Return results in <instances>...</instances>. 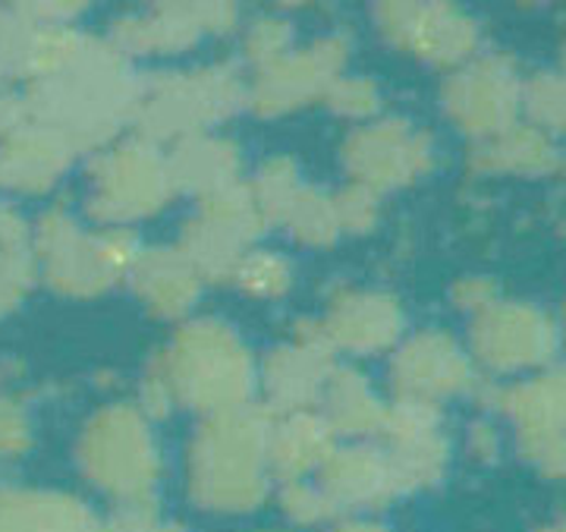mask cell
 Masks as SVG:
<instances>
[{
    "label": "cell",
    "mask_w": 566,
    "mask_h": 532,
    "mask_svg": "<svg viewBox=\"0 0 566 532\" xmlns=\"http://www.w3.org/2000/svg\"><path fill=\"white\" fill-rule=\"evenodd\" d=\"M126 281L142 309L161 322H186L202 300L205 281L177 246H142Z\"/></svg>",
    "instance_id": "5bb4252c"
},
{
    "label": "cell",
    "mask_w": 566,
    "mask_h": 532,
    "mask_svg": "<svg viewBox=\"0 0 566 532\" xmlns=\"http://www.w3.org/2000/svg\"><path fill=\"white\" fill-rule=\"evenodd\" d=\"M340 164L349 184L387 192L412 184L431 164V139L403 117H375L359 123L340 143Z\"/></svg>",
    "instance_id": "9c48e42d"
},
{
    "label": "cell",
    "mask_w": 566,
    "mask_h": 532,
    "mask_svg": "<svg viewBox=\"0 0 566 532\" xmlns=\"http://www.w3.org/2000/svg\"><path fill=\"white\" fill-rule=\"evenodd\" d=\"M264 230L262 211L243 180L196 205V211L182 221L177 249L202 274L205 284H221L233 281L240 262L255 249Z\"/></svg>",
    "instance_id": "8992f818"
},
{
    "label": "cell",
    "mask_w": 566,
    "mask_h": 532,
    "mask_svg": "<svg viewBox=\"0 0 566 532\" xmlns=\"http://www.w3.org/2000/svg\"><path fill=\"white\" fill-rule=\"evenodd\" d=\"M315 476H318L315 486L327 494L334 511H340V508H381L397 494L385 450L371 441L337 445Z\"/></svg>",
    "instance_id": "9a60e30c"
},
{
    "label": "cell",
    "mask_w": 566,
    "mask_h": 532,
    "mask_svg": "<svg viewBox=\"0 0 566 532\" xmlns=\"http://www.w3.org/2000/svg\"><path fill=\"white\" fill-rule=\"evenodd\" d=\"M92 189V215H98L107 227L129 230L139 221L158 218L177 196L164 145L139 133L120 136V143L111 145L95 161Z\"/></svg>",
    "instance_id": "5b68a950"
},
{
    "label": "cell",
    "mask_w": 566,
    "mask_h": 532,
    "mask_svg": "<svg viewBox=\"0 0 566 532\" xmlns=\"http://www.w3.org/2000/svg\"><path fill=\"white\" fill-rule=\"evenodd\" d=\"M337 366L334 350L324 344L318 319H303L293 325L290 341L271 347L259 359V388L262 409L271 416L318 409L322 390Z\"/></svg>",
    "instance_id": "30bf717a"
},
{
    "label": "cell",
    "mask_w": 566,
    "mask_h": 532,
    "mask_svg": "<svg viewBox=\"0 0 566 532\" xmlns=\"http://www.w3.org/2000/svg\"><path fill=\"white\" fill-rule=\"evenodd\" d=\"M268 426L271 413L255 404L199 419L186 448V482L196 504L221 513L262 504L271 489Z\"/></svg>",
    "instance_id": "7a4b0ae2"
},
{
    "label": "cell",
    "mask_w": 566,
    "mask_h": 532,
    "mask_svg": "<svg viewBox=\"0 0 566 532\" xmlns=\"http://www.w3.org/2000/svg\"><path fill=\"white\" fill-rule=\"evenodd\" d=\"M245 186H249L252 202L259 205V211H262L264 225L274 227L281 225L286 208L300 196L305 180L300 164L293 161L290 155H274V158H264L259 164V170L245 180Z\"/></svg>",
    "instance_id": "44dd1931"
},
{
    "label": "cell",
    "mask_w": 566,
    "mask_h": 532,
    "mask_svg": "<svg viewBox=\"0 0 566 532\" xmlns=\"http://www.w3.org/2000/svg\"><path fill=\"white\" fill-rule=\"evenodd\" d=\"M237 25V3H151L114 22V48L129 61L177 58L208 35H230Z\"/></svg>",
    "instance_id": "ba28073f"
},
{
    "label": "cell",
    "mask_w": 566,
    "mask_h": 532,
    "mask_svg": "<svg viewBox=\"0 0 566 532\" xmlns=\"http://www.w3.org/2000/svg\"><path fill=\"white\" fill-rule=\"evenodd\" d=\"M318 413L327 419L334 435L349 441H368L385 426L387 404L371 388V378L356 366H334L318 400Z\"/></svg>",
    "instance_id": "ac0fdd59"
},
{
    "label": "cell",
    "mask_w": 566,
    "mask_h": 532,
    "mask_svg": "<svg viewBox=\"0 0 566 532\" xmlns=\"http://www.w3.org/2000/svg\"><path fill=\"white\" fill-rule=\"evenodd\" d=\"M387 378L397 400L434 407L438 397L463 388L469 366H465L463 353L453 347L444 334L422 331L397 344L387 366Z\"/></svg>",
    "instance_id": "7c38bea8"
},
{
    "label": "cell",
    "mask_w": 566,
    "mask_h": 532,
    "mask_svg": "<svg viewBox=\"0 0 566 532\" xmlns=\"http://www.w3.org/2000/svg\"><path fill=\"white\" fill-rule=\"evenodd\" d=\"M516 85L497 63H479L447 85V111L472 133H488L513 111Z\"/></svg>",
    "instance_id": "d6986e66"
},
{
    "label": "cell",
    "mask_w": 566,
    "mask_h": 532,
    "mask_svg": "<svg viewBox=\"0 0 566 532\" xmlns=\"http://www.w3.org/2000/svg\"><path fill=\"white\" fill-rule=\"evenodd\" d=\"M240 48H243V61L252 70H262L268 63L281 61L283 54H290L296 48L293 22L283 13H262V17L245 22Z\"/></svg>",
    "instance_id": "cb8c5ba5"
},
{
    "label": "cell",
    "mask_w": 566,
    "mask_h": 532,
    "mask_svg": "<svg viewBox=\"0 0 566 532\" xmlns=\"http://www.w3.org/2000/svg\"><path fill=\"white\" fill-rule=\"evenodd\" d=\"M281 227H286L290 237L300 246H308V249H324V246L337 243L344 237L340 225H337V211H334V196L308 184L300 189V196L286 208Z\"/></svg>",
    "instance_id": "7402d4cb"
},
{
    "label": "cell",
    "mask_w": 566,
    "mask_h": 532,
    "mask_svg": "<svg viewBox=\"0 0 566 532\" xmlns=\"http://www.w3.org/2000/svg\"><path fill=\"white\" fill-rule=\"evenodd\" d=\"M475 347L494 366H523L547 347V331L532 312L501 309L479 322Z\"/></svg>",
    "instance_id": "ffe728a7"
},
{
    "label": "cell",
    "mask_w": 566,
    "mask_h": 532,
    "mask_svg": "<svg viewBox=\"0 0 566 532\" xmlns=\"http://www.w3.org/2000/svg\"><path fill=\"white\" fill-rule=\"evenodd\" d=\"M233 284L252 300H281L296 284V265L277 249L255 246L237 268Z\"/></svg>",
    "instance_id": "603a6c76"
},
{
    "label": "cell",
    "mask_w": 566,
    "mask_h": 532,
    "mask_svg": "<svg viewBox=\"0 0 566 532\" xmlns=\"http://www.w3.org/2000/svg\"><path fill=\"white\" fill-rule=\"evenodd\" d=\"M245 107V76L233 63H196L142 80L136 133L158 145L214 133Z\"/></svg>",
    "instance_id": "3957f363"
},
{
    "label": "cell",
    "mask_w": 566,
    "mask_h": 532,
    "mask_svg": "<svg viewBox=\"0 0 566 532\" xmlns=\"http://www.w3.org/2000/svg\"><path fill=\"white\" fill-rule=\"evenodd\" d=\"M111 532H174L170 526H158L155 523V513L148 508H126L120 513V523Z\"/></svg>",
    "instance_id": "83f0119b"
},
{
    "label": "cell",
    "mask_w": 566,
    "mask_h": 532,
    "mask_svg": "<svg viewBox=\"0 0 566 532\" xmlns=\"http://www.w3.org/2000/svg\"><path fill=\"white\" fill-rule=\"evenodd\" d=\"M281 508L296 523H324L334 513V504L327 501V494L318 486L305 482V479H300V482H283Z\"/></svg>",
    "instance_id": "4316f807"
},
{
    "label": "cell",
    "mask_w": 566,
    "mask_h": 532,
    "mask_svg": "<svg viewBox=\"0 0 566 532\" xmlns=\"http://www.w3.org/2000/svg\"><path fill=\"white\" fill-rule=\"evenodd\" d=\"M403 306L397 296L371 286H340L318 315L324 344L349 356H375L403 341Z\"/></svg>",
    "instance_id": "8fae6325"
},
{
    "label": "cell",
    "mask_w": 566,
    "mask_h": 532,
    "mask_svg": "<svg viewBox=\"0 0 566 532\" xmlns=\"http://www.w3.org/2000/svg\"><path fill=\"white\" fill-rule=\"evenodd\" d=\"M322 104L331 114H337L344 121L368 123L375 121L378 111H381V88H378V82L368 80V76L344 73V76H337L327 85Z\"/></svg>",
    "instance_id": "d4e9b609"
},
{
    "label": "cell",
    "mask_w": 566,
    "mask_h": 532,
    "mask_svg": "<svg viewBox=\"0 0 566 532\" xmlns=\"http://www.w3.org/2000/svg\"><path fill=\"white\" fill-rule=\"evenodd\" d=\"M167 167L174 189L202 202L243 184V148L218 129L199 133L167 148Z\"/></svg>",
    "instance_id": "2e32d148"
},
{
    "label": "cell",
    "mask_w": 566,
    "mask_h": 532,
    "mask_svg": "<svg viewBox=\"0 0 566 532\" xmlns=\"http://www.w3.org/2000/svg\"><path fill=\"white\" fill-rule=\"evenodd\" d=\"M337 448V435L318 409H296L271 416L268 426V467L281 482H300L322 470Z\"/></svg>",
    "instance_id": "e0dca14e"
},
{
    "label": "cell",
    "mask_w": 566,
    "mask_h": 532,
    "mask_svg": "<svg viewBox=\"0 0 566 532\" xmlns=\"http://www.w3.org/2000/svg\"><path fill=\"white\" fill-rule=\"evenodd\" d=\"M371 22L394 48L428 61H457L475 41L472 22L463 13L434 3H378Z\"/></svg>",
    "instance_id": "4fadbf2b"
},
{
    "label": "cell",
    "mask_w": 566,
    "mask_h": 532,
    "mask_svg": "<svg viewBox=\"0 0 566 532\" xmlns=\"http://www.w3.org/2000/svg\"><path fill=\"white\" fill-rule=\"evenodd\" d=\"M349 35L324 32L293 48L281 61L268 63L245 80V107L259 117H283L322 102L327 85L344 76L349 63Z\"/></svg>",
    "instance_id": "52a82bcc"
},
{
    "label": "cell",
    "mask_w": 566,
    "mask_h": 532,
    "mask_svg": "<svg viewBox=\"0 0 566 532\" xmlns=\"http://www.w3.org/2000/svg\"><path fill=\"white\" fill-rule=\"evenodd\" d=\"M334 532H385L381 526H371V523H349V526H340Z\"/></svg>",
    "instance_id": "f1b7e54d"
},
{
    "label": "cell",
    "mask_w": 566,
    "mask_h": 532,
    "mask_svg": "<svg viewBox=\"0 0 566 532\" xmlns=\"http://www.w3.org/2000/svg\"><path fill=\"white\" fill-rule=\"evenodd\" d=\"M331 196H334V211H337L340 233L363 237L378 225V215H381V196L378 192H371V189H365L359 184H346L344 189H337Z\"/></svg>",
    "instance_id": "484cf974"
},
{
    "label": "cell",
    "mask_w": 566,
    "mask_h": 532,
    "mask_svg": "<svg viewBox=\"0 0 566 532\" xmlns=\"http://www.w3.org/2000/svg\"><path fill=\"white\" fill-rule=\"evenodd\" d=\"M259 359L243 334L218 315H192L145 366L139 404L151 419L174 409L214 416L252 404Z\"/></svg>",
    "instance_id": "6da1fadb"
},
{
    "label": "cell",
    "mask_w": 566,
    "mask_h": 532,
    "mask_svg": "<svg viewBox=\"0 0 566 532\" xmlns=\"http://www.w3.org/2000/svg\"><path fill=\"white\" fill-rule=\"evenodd\" d=\"M85 463L126 508H148L164 472L155 419L139 404L104 407L85 431Z\"/></svg>",
    "instance_id": "277c9868"
}]
</instances>
